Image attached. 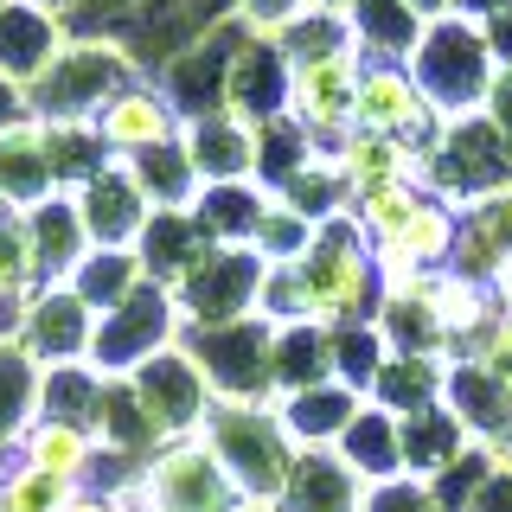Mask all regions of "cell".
Returning <instances> with one entry per match:
<instances>
[{"instance_id":"f35d334b","label":"cell","mask_w":512,"mask_h":512,"mask_svg":"<svg viewBox=\"0 0 512 512\" xmlns=\"http://www.w3.org/2000/svg\"><path fill=\"white\" fill-rule=\"evenodd\" d=\"M32 109H26V90L20 84H7V77H0V135H7L13 122H26Z\"/></svg>"},{"instance_id":"74e56055","label":"cell","mask_w":512,"mask_h":512,"mask_svg":"<svg viewBox=\"0 0 512 512\" xmlns=\"http://www.w3.org/2000/svg\"><path fill=\"white\" fill-rule=\"evenodd\" d=\"M487 122L512 148V64H500V77H493V90H487Z\"/></svg>"},{"instance_id":"ac0fdd59","label":"cell","mask_w":512,"mask_h":512,"mask_svg":"<svg viewBox=\"0 0 512 512\" xmlns=\"http://www.w3.org/2000/svg\"><path fill=\"white\" fill-rule=\"evenodd\" d=\"M186 154L199 167V180H256V128L231 109H212V116H192L186 122Z\"/></svg>"},{"instance_id":"3957f363","label":"cell","mask_w":512,"mask_h":512,"mask_svg":"<svg viewBox=\"0 0 512 512\" xmlns=\"http://www.w3.org/2000/svg\"><path fill=\"white\" fill-rule=\"evenodd\" d=\"M141 77V64L122 52L116 39H64V52L52 58V71L26 90L32 122H96L103 103L116 90H128Z\"/></svg>"},{"instance_id":"60d3db41","label":"cell","mask_w":512,"mask_h":512,"mask_svg":"<svg viewBox=\"0 0 512 512\" xmlns=\"http://www.w3.org/2000/svg\"><path fill=\"white\" fill-rule=\"evenodd\" d=\"M404 7L416 13V20L436 26V20H448V13H461V0H404Z\"/></svg>"},{"instance_id":"1f68e13d","label":"cell","mask_w":512,"mask_h":512,"mask_svg":"<svg viewBox=\"0 0 512 512\" xmlns=\"http://www.w3.org/2000/svg\"><path fill=\"white\" fill-rule=\"evenodd\" d=\"M429 199V186L423 180H397V186H372V192H359V199H352V224H359L365 237H372V244H391L397 231H404L410 224V212L416 205Z\"/></svg>"},{"instance_id":"d4e9b609","label":"cell","mask_w":512,"mask_h":512,"mask_svg":"<svg viewBox=\"0 0 512 512\" xmlns=\"http://www.w3.org/2000/svg\"><path fill=\"white\" fill-rule=\"evenodd\" d=\"M500 256H512V186L487 192L461 212V250L448 269H468V276H487Z\"/></svg>"},{"instance_id":"cb8c5ba5","label":"cell","mask_w":512,"mask_h":512,"mask_svg":"<svg viewBox=\"0 0 512 512\" xmlns=\"http://www.w3.org/2000/svg\"><path fill=\"white\" fill-rule=\"evenodd\" d=\"M39 397H45V365L20 340H7L0 346V461L20 455L26 429L39 423Z\"/></svg>"},{"instance_id":"d590c367","label":"cell","mask_w":512,"mask_h":512,"mask_svg":"<svg viewBox=\"0 0 512 512\" xmlns=\"http://www.w3.org/2000/svg\"><path fill=\"white\" fill-rule=\"evenodd\" d=\"M365 512H448L436 500V487H423L416 474H397V480H378L372 493H365Z\"/></svg>"},{"instance_id":"8d00e7d4","label":"cell","mask_w":512,"mask_h":512,"mask_svg":"<svg viewBox=\"0 0 512 512\" xmlns=\"http://www.w3.org/2000/svg\"><path fill=\"white\" fill-rule=\"evenodd\" d=\"M308 7H314V0H231V13L250 32H263V39H269V32H282L295 13H308Z\"/></svg>"},{"instance_id":"83f0119b","label":"cell","mask_w":512,"mask_h":512,"mask_svg":"<svg viewBox=\"0 0 512 512\" xmlns=\"http://www.w3.org/2000/svg\"><path fill=\"white\" fill-rule=\"evenodd\" d=\"M128 167H135V180H141V192H148L154 212H192V205H199V192H205L199 167H192V154H186V141L148 148V154L128 160Z\"/></svg>"},{"instance_id":"7bdbcfd3","label":"cell","mask_w":512,"mask_h":512,"mask_svg":"<svg viewBox=\"0 0 512 512\" xmlns=\"http://www.w3.org/2000/svg\"><path fill=\"white\" fill-rule=\"evenodd\" d=\"M32 7H45V13H58V20H64V26H71V13H77V7H84V0H32Z\"/></svg>"},{"instance_id":"ab89813d","label":"cell","mask_w":512,"mask_h":512,"mask_svg":"<svg viewBox=\"0 0 512 512\" xmlns=\"http://www.w3.org/2000/svg\"><path fill=\"white\" fill-rule=\"evenodd\" d=\"M64 512H122V493H103V487H77Z\"/></svg>"},{"instance_id":"ffe728a7","label":"cell","mask_w":512,"mask_h":512,"mask_svg":"<svg viewBox=\"0 0 512 512\" xmlns=\"http://www.w3.org/2000/svg\"><path fill=\"white\" fill-rule=\"evenodd\" d=\"M52 192H64V186L52 173V154H45V128L26 116L0 135V205L32 212V205H45Z\"/></svg>"},{"instance_id":"9a60e30c","label":"cell","mask_w":512,"mask_h":512,"mask_svg":"<svg viewBox=\"0 0 512 512\" xmlns=\"http://www.w3.org/2000/svg\"><path fill=\"white\" fill-rule=\"evenodd\" d=\"M64 39H71V26L58 13L32 7V0H0V77L7 84L32 90L52 71V58L64 52Z\"/></svg>"},{"instance_id":"bcb514c9","label":"cell","mask_w":512,"mask_h":512,"mask_svg":"<svg viewBox=\"0 0 512 512\" xmlns=\"http://www.w3.org/2000/svg\"><path fill=\"white\" fill-rule=\"evenodd\" d=\"M244 512H276V506H256V500H250V506H244Z\"/></svg>"},{"instance_id":"d6a6232c","label":"cell","mask_w":512,"mask_h":512,"mask_svg":"<svg viewBox=\"0 0 512 512\" xmlns=\"http://www.w3.org/2000/svg\"><path fill=\"white\" fill-rule=\"evenodd\" d=\"M314 237H320V224H314V218H301L295 205H282L276 192H269V212H263V224H256L250 250L263 256L269 269H282V263H301V256L314 250Z\"/></svg>"},{"instance_id":"44dd1931","label":"cell","mask_w":512,"mask_h":512,"mask_svg":"<svg viewBox=\"0 0 512 512\" xmlns=\"http://www.w3.org/2000/svg\"><path fill=\"white\" fill-rule=\"evenodd\" d=\"M263 212H269V186H256V180H212L199 192V205H192V224L205 231V244L250 250Z\"/></svg>"},{"instance_id":"6da1fadb","label":"cell","mask_w":512,"mask_h":512,"mask_svg":"<svg viewBox=\"0 0 512 512\" xmlns=\"http://www.w3.org/2000/svg\"><path fill=\"white\" fill-rule=\"evenodd\" d=\"M410 77L423 84L429 109L442 122H468V109H487V90L500 77V58L487 45V26L468 20V13H448V20L423 26L410 52Z\"/></svg>"},{"instance_id":"5b68a950","label":"cell","mask_w":512,"mask_h":512,"mask_svg":"<svg viewBox=\"0 0 512 512\" xmlns=\"http://www.w3.org/2000/svg\"><path fill=\"white\" fill-rule=\"evenodd\" d=\"M135 493L160 512H244L250 500L237 493V480L224 474V461L212 455L205 436L160 442L135 474Z\"/></svg>"},{"instance_id":"484cf974","label":"cell","mask_w":512,"mask_h":512,"mask_svg":"<svg viewBox=\"0 0 512 512\" xmlns=\"http://www.w3.org/2000/svg\"><path fill=\"white\" fill-rule=\"evenodd\" d=\"M340 455L372 480V487H378V480H397V474H404V423H397L391 410L365 404L359 416H352V429L340 436Z\"/></svg>"},{"instance_id":"d6986e66","label":"cell","mask_w":512,"mask_h":512,"mask_svg":"<svg viewBox=\"0 0 512 512\" xmlns=\"http://www.w3.org/2000/svg\"><path fill=\"white\" fill-rule=\"evenodd\" d=\"M333 160H340L352 199L372 192V186H397V180H423L429 173L423 148H410V141H397V135H372V128H352L340 148H333Z\"/></svg>"},{"instance_id":"f546056e","label":"cell","mask_w":512,"mask_h":512,"mask_svg":"<svg viewBox=\"0 0 512 512\" xmlns=\"http://www.w3.org/2000/svg\"><path fill=\"white\" fill-rule=\"evenodd\" d=\"M141 282H154L148 269H141V256L135 250H90L84 256V269L71 276V288L90 301L96 314H109V308H122L128 295H135Z\"/></svg>"},{"instance_id":"f1b7e54d","label":"cell","mask_w":512,"mask_h":512,"mask_svg":"<svg viewBox=\"0 0 512 512\" xmlns=\"http://www.w3.org/2000/svg\"><path fill=\"white\" fill-rule=\"evenodd\" d=\"M39 128H45V154H52V173H58L64 192H77L84 180H96V173L116 160L96 122H39Z\"/></svg>"},{"instance_id":"277c9868","label":"cell","mask_w":512,"mask_h":512,"mask_svg":"<svg viewBox=\"0 0 512 512\" xmlns=\"http://www.w3.org/2000/svg\"><path fill=\"white\" fill-rule=\"evenodd\" d=\"M180 346L199 359L218 404H276V327L263 314L231 327H186Z\"/></svg>"},{"instance_id":"836d02e7","label":"cell","mask_w":512,"mask_h":512,"mask_svg":"<svg viewBox=\"0 0 512 512\" xmlns=\"http://www.w3.org/2000/svg\"><path fill=\"white\" fill-rule=\"evenodd\" d=\"M71 480H58V474H45V468H32V461H0V512H64L71 506Z\"/></svg>"},{"instance_id":"603a6c76","label":"cell","mask_w":512,"mask_h":512,"mask_svg":"<svg viewBox=\"0 0 512 512\" xmlns=\"http://www.w3.org/2000/svg\"><path fill=\"white\" fill-rule=\"evenodd\" d=\"M346 20H352V52L365 64H410L416 39L429 26V20H416L404 0H352Z\"/></svg>"},{"instance_id":"7a4b0ae2","label":"cell","mask_w":512,"mask_h":512,"mask_svg":"<svg viewBox=\"0 0 512 512\" xmlns=\"http://www.w3.org/2000/svg\"><path fill=\"white\" fill-rule=\"evenodd\" d=\"M199 436L212 442V455L224 461V474L237 480L244 500H256V506L282 500L301 442L288 436V423L276 416V404H212V416H205Z\"/></svg>"},{"instance_id":"b9f144b4","label":"cell","mask_w":512,"mask_h":512,"mask_svg":"<svg viewBox=\"0 0 512 512\" xmlns=\"http://www.w3.org/2000/svg\"><path fill=\"white\" fill-rule=\"evenodd\" d=\"M20 308H26V301H0V346L20 340Z\"/></svg>"},{"instance_id":"2e32d148","label":"cell","mask_w":512,"mask_h":512,"mask_svg":"<svg viewBox=\"0 0 512 512\" xmlns=\"http://www.w3.org/2000/svg\"><path fill=\"white\" fill-rule=\"evenodd\" d=\"M26 231H32V256H39V288L45 282H71L84 269V256L96 250L84 212H77V192H52L45 205L26 212Z\"/></svg>"},{"instance_id":"30bf717a","label":"cell","mask_w":512,"mask_h":512,"mask_svg":"<svg viewBox=\"0 0 512 512\" xmlns=\"http://www.w3.org/2000/svg\"><path fill=\"white\" fill-rule=\"evenodd\" d=\"M96 320L103 314H96L71 282H45L20 308V346L45 365V372H52V365H90Z\"/></svg>"},{"instance_id":"4316f807","label":"cell","mask_w":512,"mask_h":512,"mask_svg":"<svg viewBox=\"0 0 512 512\" xmlns=\"http://www.w3.org/2000/svg\"><path fill=\"white\" fill-rule=\"evenodd\" d=\"M205 250H212V244H205V231L192 224V212H154V224L141 231V244H135L141 269H148L154 282H167V288L180 282Z\"/></svg>"},{"instance_id":"52a82bcc","label":"cell","mask_w":512,"mask_h":512,"mask_svg":"<svg viewBox=\"0 0 512 512\" xmlns=\"http://www.w3.org/2000/svg\"><path fill=\"white\" fill-rule=\"evenodd\" d=\"M263 276H269V263L256 250L212 244L180 282H173L180 320L186 327H231V320H250L256 301H263Z\"/></svg>"},{"instance_id":"4fadbf2b","label":"cell","mask_w":512,"mask_h":512,"mask_svg":"<svg viewBox=\"0 0 512 512\" xmlns=\"http://www.w3.org/2000/svg\"><path fill=\"white\" fill-rule=\"evenodd\" d=\"M96 128H103V141H109V154H116V160H135V154H148V148L180 141L186 135V116L167 103V90H160L154 77H135L128 90H116L103 103Z\"/></svg>"},{"instance_id":"7c38bea8","label":"cell","mask_w":512,"mask_h":512,"mask_svg":"<svg viewBox=\"0 0 512 512\" xmlns=\"http://www.w3.org/2000/svg\"><path fill=\"white\" fill-rule=\"evenodd\" d=\"M77 212H84L96 250H135L141 231L154 224V205H148V192H141L128 160H109L96 180L77 186Z\"/></svg>"},{"instance_id":"f6af8a7d","label":"cell","mask_w":512,"mask_h":512,"mask_svg":"<svg viewBox=\"0 0 512 512\" xmlns=\"http://www.w3.org/2000/svg\"><path fill=\"white\" fill-rule=\"evenodd\" d=\"M314 7H333V13H346V7H352V0H314Z\"/></svg>"},{"instance_id":"8fae6325","label":"cell","mask_w":512,"mask_h":512,"mask_svg":"<svg viewBox=\"0 0 512 512\" xmlns=\"http://www.w3.org/2000/svg\"><path fill=\"white\" fill-rule=\"evenodd\" d=\"M359 128L397 135V141H410V148L429 154V135H442L448 122L429 109V96L410 77V64H365L359 71Z\"/></svg>"},{"instance_id":"e575fe53","label":"cell","mask_w":512,"mask_h":512,"mask_svg":"<svg viewBox=\"0 0 512 512\" xmlns=\"http://www.w3.org/2000/svg\"><path fill=\"white\" fill-rule=\"evenodd\" d=\"M39 295V256H32L26 212L0 205V301H26Z\"/></svg>"},{"instance_id":"ba28073f","label":"cell","mask_w":512,"mask_h":512,"mask_svg":"<svg viewBox=\"0 0 512 512\" xmlns=\"http://www.w3.org/2000/svg\"><path fill=\"white\" fill-rule=\"evenodd\" d=\"M359 71H365L359 52L288 64V116L308 128V141L320 154H333L359 128Z\"/></svg>"},{"instance_id":"5bb4252c","label":"cell","mask_w":512,"mask_h":512,"mask_svg":"<svg viewBox=\"0 0 512 512\" xmlns=\"http://www.w3.org/2000/svg\"><path fill=\"white\" fill-rule=\"evenodd\" d=\"M365 493H372V480L340 448H301L276 512H365Z\"/></svg>"},{"instance_id":"8992f818","label":"cell","mask_w":512,"mask_h":512,"mask_svg":"<svg viewBox=\"0 0 512 512\" xmlns=\"http://www.w3.org/2000/svg\"><path fill=\"white\" fill-rule=\"evenodd\" d=\"M186 333L180 320V301H173L167 282H141L122 308H109L96 320V346H90V365L103 378H128L135 365H148L160 346H173Z\"/></svg>"},{"instance_id":"4dcf8cb0","label":"cell","mask_w":512,"mask_h":512,"mask_svg":"<svg viewBox=\"0 0 512 512\" xmlns=\"http://www.w3.org/2000/svg\"><path fill=\"white\" fill-rule=\"evenodd\" d=\"M103 372L96 365H52L39 397V423H84L96 429V404H103Z\"/></svg>"},{"instance_id":"9c48e42d","label":"cell","mask_w":512,"mask_h":512,"mask_svg":"<svg viewBox=\"0 0 512 512\" xmlns=\"http://www.w3.org/2000/svg\"><path fill=\"white\" fill-rule=\"evenodd\" d=\"M128 384H135V397H141V410H148V423L160 429V442L199 436L205 416H212V404H218V391L205 384L199 359H192L180 340L160 346L148 365H135V372H128Z\"/></svg>"},{"instance_id":"ee69618b","label":"cell","mask_w":512,"mask_h":512,"mask_svg":"<svg viewBox=\"0 0 512 512\" xmlns=\"http://www.w3.org/2000/svg\"><path fill=\"white\" fill-rule=\"evenodd\" d=\"M122 512H160V506H148V500H141L135 487H122Z\"/></svg>"},{"instance_id":"7402d4cb","label":"cell","mask_w":512,"mask_h":512,"mask_svg":"<svg viewBox=\"0 0 512 512\" xmlns=\"http://www.w3.org/2000/svg\"><path fill=\"white\" fill-rule=\"evenodd\" d=\"M20 461H32V468L71 480V487H96V468H103V442H96V429L84 423H32L26 442H20Z\"/></svg>"},{"instance_id":"e0dca14e","label":"cell","mask_w":512,"mask_h":512,"mask_svg":"<svg viewBox=\"0 0 512 512\" xmlns=\"http://www.w3.org/2000/svg\"><path fill=\"white\" fill-rule=\"evenodd\" d=\"M372 397L352 391L346 378H320L308 384V391H288L276 397V416L288 423V436H295L301 448H340V436L352 429V416H359Z\"/></svg>"}]
</instances>
